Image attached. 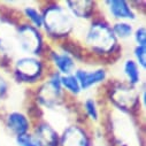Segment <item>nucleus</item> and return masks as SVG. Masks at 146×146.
<instances>
[{
	"label": "nucleus",
	"instance_id": "f257e3e1",
	"mask_svg": "<svg viewBox=\"0 0 146 146\" xmlns=\"http://www.w3.org/2000/svg\"><path fill=\"white\" fill-rule=\"evenodd\" d=\"M85 40L97 54H109L116 46V37L112 28L102 21H96L90 25Z\"/></svg>",
	"mask_w": 146,
	"mask_h": 146
},
{
	"label": "nucleus",
	"instance_id": "dca6fc26",
	"mask_svg": "<svg viewBox=\"0 0 146 146\" xmlns=\"http://www.w3.org/2000/svg\"><path fill=\"white\" fill-rule=\"evenodd\" d=\"M113 30V33L115 37H119L121 39H124V38H129L130 36L132 35L133 32V28L130 23H127V22H117L113 25L112 28Z\"/></svg>",
	"mask_w": 146,
	"mask_h": 146
},
{
	"label": "nucleus",
	"instance_id": "f3484780",
	"mask_svg": "<svg viewBox=\"0 0 146 146\" xmlns=\"http://www.w3.org/2000/svg\"><path fill=\"white\" fill-rule=\"evenodd\" d=\"M25 16L33 23L35 28H40L43 27V15L33 7H25L24 8Z\"/></svg>",
	"mask_w": 146,
	"mask_h": 146
},
{
	"label": "nucleus",
	"instance_id": "39448f33",
	"mask_svg": "<svg viewBox=\"0 0 146 146\" xmlns=\"http://www.w3.org/2000/svg\"><path fill=\"white\" fill-rule=\"evenodd\" d=\"M60 80H61V75L55 71L50 77V80L40 88V91L38 93V99L43 105L47 107H52L61 98L62 86Z\"/></svg>",
	"mask_w": 146,
	"mask_h": 146
},
{
	"label": "nucleus",
	"instance_id": "9d476101",
	"mask_svg": "<svg viewBox=\"0 0 146 146\" xmlns=\"http://www.w3.org/2000/svg\"><path fill=\"white\" fill-rule=\"evenodd\" d=\"M36 137H37L40 143L44 146H59V139L60 136L59 133L46 122H42L37 125L35 130Z\"/></svg>",
	"mask_w": 146,
	"mask_h": 146
},
{
	"label": "nucleus",
	"instance_id": "4468645a",
	"mask_svg": "<svg viewBox=\"0 0 146 146\" xmlns=\"http://www.w3.org/2000/svg\"><path fill=\"white\" fill-rule=\"evenodd\" d=\"M123 70L124 74L129 81L130 85H136L140 81V72H139V67L136 63V61L129 59L124 62L123 64Z\"/></svg>",
	"mask_w": 146,
	"mask_h": 146
},
{
	"label": "nucleus",
	"instance_id": "2eb2a0df",
	"mask_svg": "<svg viewBox=\"0 0 146 146\" xmlns=\"http://www.w3.org/2000/svg\"><path fill=\"white\" fill-rule=\"evenodd\" d=\"M60 82H61V86L64 88L71 94H78L81 92V90H82L77 78L75 77V75H72V74H70V75H62Z\"/></svg>",
	"mask_w": 146,
	"mask_h": 146
},
{
	"label": "nucleus",
	"instance_id": "f8f14e48",
	"mask_svg": "<svg viewBox=\"0 0 146 146\" xmlns=\"http://www.w3.org/2000/svg\"><path fill=\"white\" fill-rule=\"evenodd\" d=\"M51 59L54 62L55 67L59 70V74L63 75H70L72 74V70L75 69V61L71 56H69L66 53H59V52H51Z\"/></svg>",
	"mask_w": 146,
	"mask_h": 146
},
{
	"label": "nucleus",
	"instance_id": "4be33fe9",
	"mask_svg": "<svg viewBox=\"0 0 146 146\" xmlns=\"http://www.w3.org/2000/svg\"><path fill=\"white\" fill-rule=\"evenodd\" d=\"M7 93H8V82L3 76H0V100L5 99Z\"/></svg>",
	"mask_w": 146,
	"mask_h": 146
},
{
	"label": "nucleus",
	"instance_id": "7ed1b4c3",
	"mask_svg": "<svg viewBox=\"0 0 146 146\" xmlns=\"http://www.w3.org/2000/svg\"><path fill=\"white\" fill-rule=\"evenodd\" d=\"M43 74V63L36 58L24 56L15 63V76L19 81L32 83L40 78Z\"/></svg>",
	"mask_w": 146,
	"mask_h": 146
},
{
	"label": "nucleus",
	"instance_id": "412c9836",
	"mask_svg": "<svg viewBox=\"0 0 146 146\" xmlns=\"http://www.w3.org/2000/svg\"><path fill=\"white\" fill-rule=\"evenodd\" d=\"M135 40L137 46H146V31L144 27H140L135 32Z\"/></svg>",
	"mask_w": 146,
	"mask_h": 146
},
{
	"label": "nucleus",
	"instance_id": "aec40b11",
	"mask_svg": "<svg viewBox=\"0 0 146 146\" xmlns=\"http://www.w3.org/2000/svg\"><path fill=\"white\" fill-rule=\"evenodd\" d=\"M135 58L137 60V64L138 66H141L143 68L146 67V46H136L135 51Z\"/></svg>",
	"mask_w": 146,
	"mask_h": 146
},
{
	"label": "nucleus",
	"instance_id": "ddd939ff",
	"mask_svg": "<svg viewBox=\"0 0 146 146\" xmlns=\"http://www.w3.org/2000/svg\"><path fill=\"white\" fill-rule=\"evenodd\" d=\"M68 9L75 17L88 19L92 15L94 3L92 1H67Z\"/></svg>",
	"mask_w": 146,
	"mask_h": 146
},
{
	"label": "nucleus",
	"instance_id": "6e6552de",
	"mask_svg": "<svg viewBox=\"0 0 146 146\" xmlns=\"http://www.w3.org/2000/svg\"><path fill=\"white\" fill-rule=\"evenodd\" d=\"M132 89L127 86H121L117 89H114V93L112 94V100L114 104L123 111H129L133 108V106L137 104V97L133 96Z\"/></svg>",
	"mask_w": 146,
	"mask_h": 146
},
{
	"label": "nucleus",
	"instance_id": "9b49d317",
	"mask_svg": "<svg viewBox=\"0 0 146 146\" xmlns=\"http://www.w3.org/2000/svg\"><path fill=\"white\" fill-rule=\"evenodd\" d=\"M109 13L113 15V17L119 20H135L136 14L133 13L132 8L129 6V4L123 0H112L107 1Z\"/></svg>",
	"mask_w": 146,
	"mask_h": 146
},
{
	"label": "nucleus",
	"instance_id": "f03ea898",
	"mask_svg": "<svg viewBox=\"0 0 146 146\" xmlns=\"http://www.w3.org/2000/svg\"><path fill=\"white\" fill-rule=\"evenodd\" d=\"M43 15V25L46 32L54 38H61L67 36L72 29L71 16L66 9L59 5L48 6Z\"/></svg>",
	"mask_w": 146,
	"mask_h": 146
},
{
	"label": "nucleus",
	"instance_id": "6ab92c4d",
	"mask_svg": "<svg viewBox=\"0 0 146 146\" xmlns=\"http://www.w3.org/2000/svg\"><path fill=\"white\" fill-rule=\"evenodd\" d=\"M84 109L86 114L89 115V117L93 121H97L99 117V113H98V108H97V104L92 98H88L84 101Z\"/></svg>",
	"mask_w": 146,
	"mask_h": 146
},
{
	"label": "nucleus",
	"instance_id": "423d86ee",
	"mask_svg": "<svg viewBox=\"0 0 146 146\" xmlns=\"http://www.w3.org/2000/svg\"><path fill=\"white\" fill-rule=\"evenodd\" d=\"M59 146H90V138L78 125H69L60 136Z\"/></svg>",
	"mask_w": 146,
	"mask_h": 146
},
{
	"label": "nucleus",
	"instance_id": "20e7f679",
	"mask_svg": "<svg viewBox=\"0 0 146 146\" xmlns=\"http://www.w3.org/2000/svg\"><path fill=\"white\" fill-rule=\"evenodd\" d=\"M17 37L21 48L30 54H40L43 50V38L33 25L22 24L17 29Z\"/></svg>",
	"mask_w": 146,
	"mask_h": 146
},
{
	"label": "nucleus",
	"instance_id": "a211bd4d",
	"mask_svg": "<svg viewBox=\"0 0 146 146\" xmlns=\"http://www.w3.org/2000/svg\"><path fill=\"white\" fill-rule=\"evenodd\" d=\"M16 143L19 146H44L37 137L31 133H24L16 137Z\"/></svg>",
	"mask_w": 146,
	"mask_h": 146
},
{
	"label": "nucleus",
	"instance_id": "0eeeda50",
	"mask_svg": "<svg viewBox=\"0 0 146 146\" xmlns=\"http://www.w3.org/2000/svg\"><path fill=\"white\" fill-rule=\"evenodd\" d=\"M75 77L77 78L80 86L82 90H88L89 88L97 85L99 83H101L102 81H105L106 78V71L105 69H96L92 71L89 70H77Z\"/></svg>",
	"mask_w": 146,
	"mask_h": 146
},
{
	"label": "nucleus",
	"instance_id": "1a4fd4ad",
	"mask_svg": "<svg viewBox=\"0 0 146 146\" xmlns=\"http://www.w3.org/2000/svg\"><path fill=\"white\" fill-rule=\"evenodd\" d=\"M6 124H7V128L16 137L28 133L30 129V121L23 113H20V112L9 113L6 120Z\"/></svg>",
	"mask_w": 146,
	"mask_h": 146
}]
</instances>
